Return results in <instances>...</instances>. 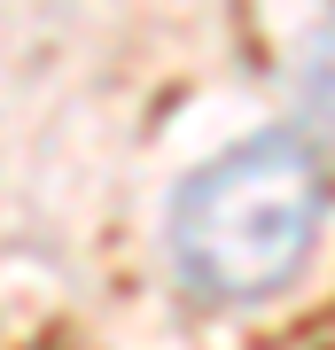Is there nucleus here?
<instances>
[{
  "instance_id": "obj_1",
  "label": "nucleus",
  "mask_w": 335,
  "mask_h": 350,
  "mask_svg": "<svg viewBox=\"0 0 335 350\" xmlns=\"http://www.w3.org/2000/svg\"><path fill=\"white\" fill-rule=\"evenodd\" d=\"M327 218L320 156L297 133H258L211 156L172 202V257L219 304H265L304 273Z\"/></svg>"
},
{
  "instance_id": "obj_2",
  "label": "nucleus",
  "mask_w": 335,
  "mask_h": 350,
  "mask_svg": "<svg viewBox=\"0 0 335 350\" xmlns=\"http://www.w3.org/2000/svg\"><path fill=\"white\" fill-rule=\"evenodd\" d=\"M304 109H312V125L335 140V16L312 31V47H304Z\"/></svg>"
}]
</instances>
